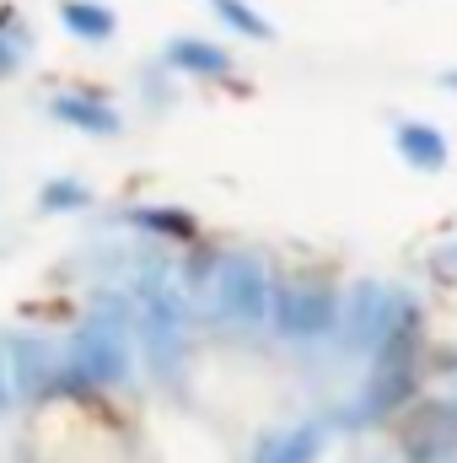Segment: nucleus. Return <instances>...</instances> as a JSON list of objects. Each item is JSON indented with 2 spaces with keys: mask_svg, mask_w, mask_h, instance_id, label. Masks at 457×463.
Segmentation results:
<instances>
[{
  "mask_svg": "<svg viewBox=\"0 0 457 463\" xmlns=\"http://www.w3.org/2000/svg\"><path fill=\"white\" fill-rule=\"evenodd\" d=\"M398 140H404V156H409L415 167H442V162H447V140H442V129H431V124H404Z\"/></svg>",
  "mask_w": 457,
  "mask_h": 463,
  "instance_id": "1",
  "label": "nucleus"
}]
</instances>
